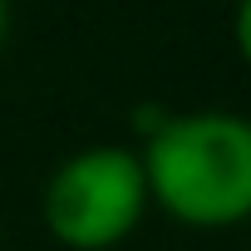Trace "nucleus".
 I'll list each match as a JSON object with an SVG mask.
<instances>
[{"label":"nucleus","instance_id":"nucleus-1","mask_svg":"<svg viewBox=\"0 0 251 251\" xmlns=\"http://www.w3.org/2000/svg\"><path fill=\"white\" fill-rule=\"evenodd\" d=\"M148 207L197 231H226L251 217V123L236 108L168 113L143 153Z\"/></svg>","mask_w":251,"mask_h":251},{"label":"nucleus","instance_id":"nucleus-3","mask_svg":"<svg viewBox=\"0 0 251 251\" xmlns=\"http://www.w3.org/2000/svg\"><path fill=\"white\" fill-rule=\"evenodd\" d=\"M5 30H10V0H0V45H5Z\"/></svg>","mask_w":251,"mask_h":251},{"label":"nucleus","instance_id":"nucleus-2","mask_svg":"<svg viewBox=\"0 0 251 251\" xmlns=\"http://www.w3.org/2000/svg\"><path fill=\"white\" fill-rule=\"evenodd\" d=\"M45 231L64 251H113L148 217L143 163L123 143H94L69 153L40 197Z\"/></svg>","mask_w":251,"mask_h":251}]
</instances>
